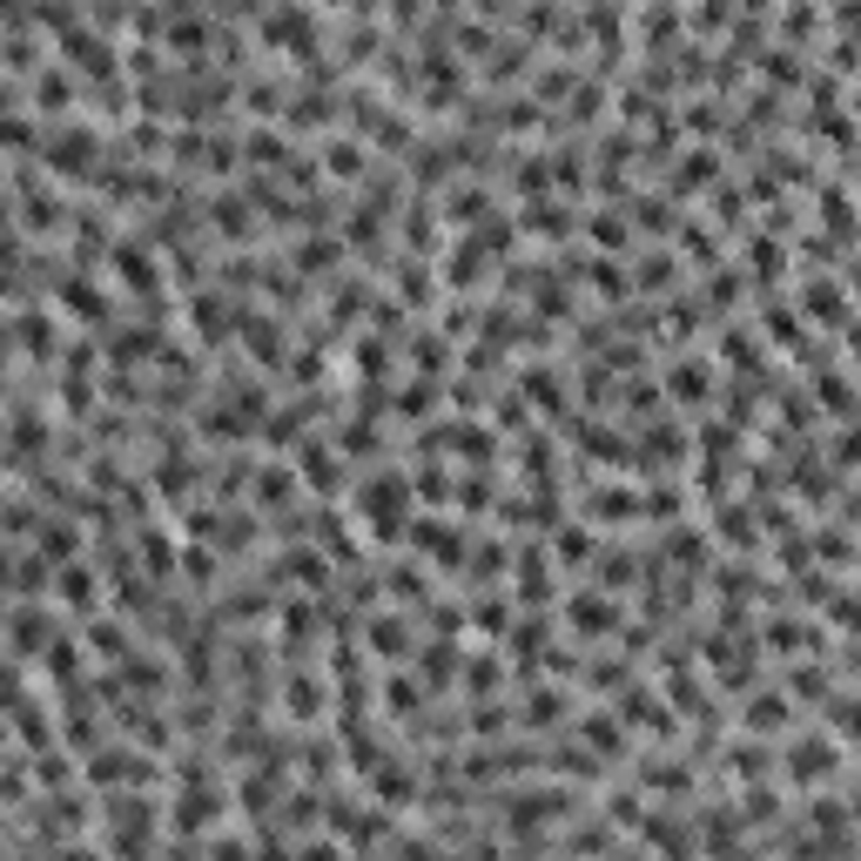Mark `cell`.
<instances>
[{"mask_svg":"<svg viewBox=\"0 0 861 861\" xmlns=\"http://www.w3.org/2000/svg\"><path fill=\"white\" fill-rule=\"evenodd\" d=\"M317 707H324V687L317 680H290V714L296 720H317Z\"/></svg>","mask_w":861,"mask_h":861,"instance_id":"6","label":"cell"},{"mask_svg":"<svg viewBox=\"0 0 861 861\" xmlns=\"http://www.w3.org/2000/svg\"><path fill=\"white\" fill-rule=\"evenodd\" d=\"M283 498H290V472L277 464V472H263V478H256V505H283Z\"/></svg>","mask_w":861,"mask_h":861,"instance_id":"8","label":"cell"},{"mask_svg":"<svg viewBox=\"0 0 861 861\" xmlns=\"http://www.w3.org/2000/svg\"><path fill=\"white\" fill-rule=\"evenodd\" d=\"M303 478H310V492H337V451L310 445V451H303Z\"/></svg>","mask_w":861,"mask_h":861,"instance_id":"2","label":"cell"},{"mask_svg":"<svg viewBox=\"0 0 861 861\" xmlns=\"http://www.w3.org/2000/svg\"><path fill=\"white\" fill-rule=\"evenodd\" d=\"M613 606L606 599H572V626H579V633H613Z\"/></svg>","mask_w":861,"mask_h":861,"instance_id":"3","label":"cell"},{"mask_svg":"<svg viewBox=\"0 0 861 861\" xmlns=\"http://www.w3.org/2000/svg\"><path fill=\"white\" fill-rule=\"evenodd\" d=\"M61 599H68V606H88V599H95L88 572H61Z\"/></svg>","mask_w":861,"mask_h":861,"instance_id":"9","label":"cell"},{"mask_svg":"<svg viewBox=\"0 0 861 861\" xmlns=\"http://www.w3.org/2000/svg\"><path fill=\"white\" fill-rule=\"evenodd\" d=\"M371 653L398 659V653H404V619H371Z\"/></svg>","mask_w":861,"mask_h":861,"instance_id":"4","label":"cell"},{"mask_svg":"<svg viewBox=\"0 0 861 861\" xmlns=\"http://www.w3.org/2000/svg\"><path fill=\"white\" fill-rule=\"evenodd\" d=\"M357 169H364V148H357V142H330V175H337V182H350Z\"/></svg>","mask_w":861,"mask_h":861,"instance_id":"7","label":"cell"},{"mask_svg":"<svg viewBox=\"0 0 861 861\" xmlns=\"http://www.w3.org/2000/svg\"><path fill=\"white\" fill-rule=\"evenodd\" d=\"M0 748H8V727H0Z\"/></svg>","mask_w":861,"mask_h":861,"instance_id":"10","label":"cell"},{"mask_svg":"<svg viewBox=\"0 0 861 861\" xmlns=\"http://www.w3.org/2000/svg\"><path fill=\"white\" fill-rule=\"evenodd\" d=\"M788 767H795V780H821V774H835V767H841V754L828 748V740H801Z\"/></svg>","mask_w":861,"mask_h":861,"instance_id":"1","label":"cell"},{"mask_svg":"<svg viewBox=\"0 0 861 861\" xmlns=\"http://www.w3.org/2000/svg\"><path fill=\"white\" fill-rule=\"evenodd\" d=\"M748 727H761V733L788 727V700H780V693H761V707H748Z\"/></svg>","mask_w":861,"mask_h":861,"instance_id":"5","label":"cell"}]
</instances>
